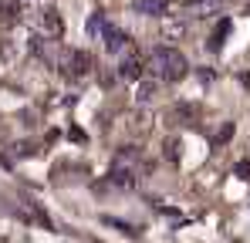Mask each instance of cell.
<instances>
[{"instance_id": "obj_1", "label": "cell", "mask_w": 250, "mask_h": 243, "mask_svg": "<svg viewBox=\"0 0 250 243\" xmlns=\"http://www.w3.org/2000/svg\"><path fill=\"white\" fill-rule=\"evenodd\" d=\"M149 68H152V75H159L163 81H179V78H186V71H189L186 58L176 47H156L152 58H149Z\"/></svg>"}, {"instance_id": "obj_3", "label": "cell", "mask_w": 250, "mask_h": 243, "mask_svg": "<svg viewBox=\"0 0 250 243\" xmlns=\"http://www.w3.org/2000/svg\"><path fill=\"white\" fill-rule=\"evenodd\" d=\"M230 31H233V20H216V27H213V34H209V51H223V40L230 38Z\"/></svg>"}, {"instance_id": "obj_2", "label": "cell", "mask_w": 250, "mask_h": 243, "mask_svg": "<svg viewBox=\"0 0 250 243\" xmlns=\"http://www.w3.org/2000/svg\"><path fill=\"white\" fill-rule=\"evenodd\" d=\"M88 71H91V54L88 51H71L68 54V75L71 78H82Z\"/></svg>"}, {"instance_id": "obj_6", "label": "cell", "mask_w": 250, "mask_h": 243, "mask_svg": "<svg viewBox=\"0 0 250 243\" xmlns=\"http://www.w3.org/2000/svg\"><path fill=\"white\" fill-rule=\"evenodd\" d=\"M21 20V0H0V24Z\"/></svg>"}, {"instance_id": "obj_10", "label": "cell", "mask_w": 250, "mask_h": 243, "mask_svg": "<svg viewBox=\"0 0 250 243\" xmlns=\"http://www.w3.org/2000/svg\"><path fill=\"white\" fill-rule=\"evenodd\" d=\"M237 176H244V179H250V159H244V162H237V169H233Z\"/></svg>"}, {"instance_id": "obj_5", "label": "cell", "mask_w": 250, "mask_h": 243, "mask_svg": "<svg viewBox=\"0 0 250 243\" xmlns=\"http://www.w3.org/2000/svg\"><path fill=\"white\" fill-rule=\"evenodd\" d=\"M119 75H122L125 81H135L139 75H142V61H139V54H128V58H122V64H119Z\"/></svg>"}, {"instance_id": "obj_8", "label": "cell", "mask_w": 250, "mask_h": 243, "mask_svg": "<svg viewBox=\"0 0 250 243\" xmlns=\"http://www.w3.org/2000/svg\"><path fill=\"white\" fill-rule=\"evenodd\" d=\"M122 40H128V38H125L119 27H105V47H108V51H119Z\"/></svg>"}, {"instance_id": "obj_9", "label": "cell", "mask_w": 250, "mask_h": 243, "mask_svg": "<svg viewBox=\"0 0 250 243\" xmlns=\"http://www.w3.org/2000/svg\"><path fill=\"white\" fill-rule=\"evenodd\" d=\"M230 135H233V122H227V125L216 132V139H213V142H216V145H223V142H230Z\"/></svg>"}, {"instance_id": "obj_7", "label": "cell", "mask_w": 250, "mask_h": 243, "mask_svg": "<svg viewBox=\"0 0 250 243\" xmlns=\"http://www.w3.org/2000/svg\"><path fill=\"white\" fill-rule=\"evenodd\" d=\"M166 0H132V10L139 14H166Z\"/></svg>"}, {"instance_id": "obj_4", "label": "cell", "mask_w": 250, "mask_h": 243, "mask_svg": "<svg viewBox=\"0 0 250 243\" xmlns=\"http://www.w3.org/2000/svg\"><path fill=\"white\" fill-rule=\"evenodd\" d=\"M41 27H44V34H47V38H61V31H64V20H61V14H58V10H44Z\"/></svg>"}]
</instances>
